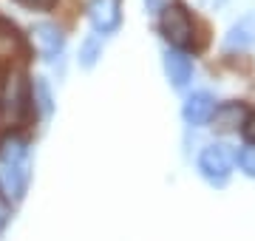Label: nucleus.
<instances>
[{"mask_svg": "<svg viewBox=\"0 0 255 241\" xmlns=\"http://www.w3.org/2000/svg\"><path fill=\"white\" fill-rule=\"evenodd\" d=\"M31 179V150L20 136L0 142V196L9 202H20Z\"/></svg>", "mask_w": 255, "mask_h": 241, "instance_id": "f257e3e1", "label": "nucleus"}, {"mask_svg": "<svg viewBox=\"0 0 255 241\" xmlns=\"http://www.w3.org/2000/svg\"><path fill=\"white\" fill-rule=\"evenodd\" d=\"M28 88H26V77L14 71V74L6 80V88H3V97H0V120L9 122V125H17L23 122V117L28 114Z\"/></svg>", "mask_w": 255, "mask_h": 241, "instance_id": "f03ea898", "label": "nucleus"}, {"mask_svg": "<svg viewBox=\"0 0 255 241\" xmlns=\"http://www.w3.org/2000/svg\"><path fill=\"white\" fill-rule=\"evenodd\" d=\"M159 26H162V34L170 46L184 48V46L193 43V20H190V14H187V9L179 6V3L162 6V20H159Z\"/></svg>", "mask_w": 255, "mask_h": 241, "instance_id": "7ed1b4c3", "label": "nucleus"}, {"mask_svg": "<svg viewBox=\"0 0 255 241\" xmlns=\"http://www.w3.org/2000/svg\"><path fill=\"white\" fill-rule=\"evenodd\" d=\"M199 170L210 185H216V187L227 185L230 170H233L227 148H224V145H207V148L199 153Z\"/></svg>", "mask_w": 255, "mask_h": 241, "instance_id": "20e7f679", "label": "nucleus"}, {"mask_svg": "<svg viewBox=\"0 0 255 241\" xmlns=\"http://www.w3.org/2000/svg\"><path fill=\"white\" fill-rule=\"evenodd\" d=\"M85 11L100 34H114L122 23V0H88Z\"/></svg>", "mask_w": 255, "mask_h": 241, "instance_id": "39448f33", "label": "nucleus"}, {"mask_svg": "<svg viewBox=\"0 0 255 241\" xmlns=\"http://www.w3.org/2000/svg\"><path fill=\"white\" fill-rule=\"evenodd\" d=\"M164 71H167V80L173 88H184V85L193 80V63L190 57L179 51V48H167L164 51Z\"/></svg>", "mask_w": 255, "mask_h": 241, "instance_id": "423d86ee", "label": "nucleus"}, {"mask_svg": "<svg viewBox=\"0 0 255 241\" xmlns=\"http://www.w3.org/2000/svg\"><path fill=\"white\" fill-rule=\"evenodd\" d=\"M34 40H37V46H40L43 60H48V63H54L57 57L63 54V48H65V34L57 26H51V23H40V26H34Z\"/></svg>", "mask_w": 255, "mask_h": 241, "instance_id": "0eeeda50", "label": "nucleus"}, {"mask_svg": "<svg viewBox=\"0 0 255 241\" xmlns=\"http://www.w3.org/2000/svg\"><path fill=\"white\" fill-rule=\"evenodd\" d=\"M250 46H255V11L244 14L224 37V51H247Z\"/></svg>", "mask_w": 255, "mask_h": 241, "instance_id": "6e6552de", "label": "nucleus"}, {"mask_svg": "<svg viewBox=\"0 0 255 241\" xmlns=\"http://www.w3.org/2000/svg\"><path fill=\"white\" fill-rule=\"evenodd\" d=\"M213 108H216V102H213V97H210L207 91H196L190 94L187 100H184L182 105V117L187 125H204V122H210V114H213Z\"/></svg>", "mask_w": 255, "mask_h": 241, "instance_id": "1a4fd4ad", "label": "nucleus"}, {"mask_svg": "<svg viewBox=\"0 0 255 241\" xmlns=\"http://www.w3.org/2000/svg\"><path fill=\"white\" fill-rule=\"evenodd\" d=\"M247 120V108L241 102H224L219 108H213L210 114V122H213V128L221 130V133H227V130H236L238 125H244Z\"/></svg>", "mask_w": 255, "mask_h": 241, "instance_id": "9d476101", "label": "nucleus"}, {"mask_svg": "<svg viewBox=\"0 0 255 241\" xmlns=\"http://www.w3.org/2000/svg\"><path fill=\"white\" fill-rule=\"evenodd\" d=\"M31 102H34V108L40 111V117H51V111H54V97H51V88H48L46 77H34V83H31Z\"/></svg>", "mask_w": 255, "mask_h": 241, "instance_id": "9b49d317", "label": "nucleus"}, {"mask_svg": "<svg viewBox=\"0 0 255 241\" xmlns=\"http://www.w3.org/2000/svg\"><path fill=\"white\" fill-rule=\"evenodd\" d=\"M100 57H102V40L97 37V34L85 37V43L80 46V65L82 68H91Z\"/></svg>", "mask_w": 255, "mask_h": 241, "instance_id": "f8f14e48", "label": "nucleus"}, {"mask_svg": "<svg viewBox=\"0 0 255 241\" xmlns=\"http://www.w3.org/2000/svg\"><path fill=\"white\" fill-rule=\"evenodd\" d=\"M236 159H238V167L244 170L247 176L255 179V142H253V145H247V148L238 150Z\"/></svg>", "mask_w": 255, "mask_h": 241, "instance_id": "ddd939ff", "label": "nucleus"}, {"mask_svg": "<svg viewBox=\"0 0 255 241\" xmlns=\"http://www.w3.org/2000/svg\"><path fill=\"white\" fill-rule=\"evenodd\" d=\"M20 6H26V9H37V11H46L54 6V0H17Z\"/></svg>", "mask_w": 255, "mask_h": 241, "instance_id": "4468645a", "label": "nucleus"}, {"mask_svg": "<svg viewBox=\"0 0 255 241\" xmlns=\"http://www.w3.org/2000/svg\"><path fill=\"white\" fill-rule=\"evenodd\" d=\"M244 136H247L250 142H255V114L244 120Z\"/></svg>", "mask_w": 255, "mask_h": 241, "instance_id": "2eb2a0df", "label": "nucleus"}, {"mask_svg": "<svg viewBox=\"0 0 255 241\" xmlns=\"http://www.w3.org/2000/svg\"><path fill=\"white\" fill-rule=\"evenodd\" d=\"M145 6L150 14H156V11H162V6H167V0H145Z\"/></svg>", "mask_w": 255, "mask_h": 241, "instance_id": "dca6fc26", "label": "nucleus"}, {"mask_svg": "<svg viewBox=\"0 0 255 241\" xmlns=\"http://www.w3.org/2000/svg\"><path fill=\"white\" fill-rule=\"evenodd\" d=\"M201 6H204V9H219V6H224V3H227V0H199Z\"/></svg>", "mask_w": 255, "mask_h": 241, "instance_id": "f3484780", "label": "nucleus"}, {"mask_svg": "<svg viewBox=\"0 0 255 241\" xmlns=\"http://www.w3.org/2000/svg\"><path fill=\"white\" fill-rule=\"evenodd\" d=\"M3 224H6V210L0 207V230H3Z\"/></svg>", "mask_w": 255, "mask_h": 241, "instance_id": "a211bd4d", "label": "nucleus"}]
</instances>
